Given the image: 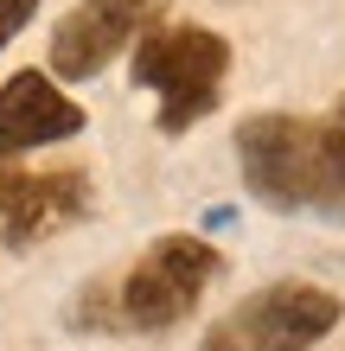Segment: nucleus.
I'll return each mask as SVG.
<instances>
[{
  "instance_id": "nucleus-3",
  "label": "nucleus",
  "mask_w": 345,
  "mask_h": 351,
  "mask_svg": "<svg viewBox=\"0 0 345 351\" xmlns=\"http://www.w3.org/2000/svg\"><path fill=\"white\" fill-rule=\"evenodd\" d=\"M217 268H224V256H217L205 237H186V230L160 237L154 250L109 287L115 332H167V326H179L198 300H205Z\"/></svg>"
},
{
  "instance_id": "nucleus-4",
  "label": "nucleus",
  "mask_w": 345,
  "mask_h": 351,
  "mask_svg": "<svg viewBox=\"0 0 345 351\" xmlns=\"http://www.w3.org/2000/svg\"><path fill=\"white\" fill-rule=\"evenodd\" d=\"M339 294L313 281H275L262 294L237 300L224 319L205 332L198 351H313L320 339L339 326Z\"/></svg>"
},
{
  "instance_id": "nucleus-6",
  "label": "nucleus",
  "mask_w": 345,
  "mask_h": 351,
  "mask_svg": "<svg viewBox=\"0 0 345 351\" xmlns=\"http://www.w3.org/2000/svg\"><path fill=\"white\" fill-rule=\"evenodd\" d=\"M90 211V173H19L0 167V237L13 250H32V243L58 237L64 223H77Z\"/></svg>"
},
{
  "instance_id": "nucleus-1",
  "label": "nucleus",
  "mask_w": 345,
  "mask_h": 351,
  "mask_svg": "<svg viewBox=\"0 0 345 351\" xmlns=\"http://www.w3.org/2000/svg\"><path fill=\"white\" fill-rule=\"evenodd\" d=\"M237 167L256 204L345 223V96L326 115H250L237 128Z\"/></svg>"
},
{
  "instance_id": "nucleus-8",
  "label": "nucleus",
  "mask_w": 345,
  "mask_h": 351,
  "mask_svg": "<svg viewBox=\"0 0 345 351\" xmlns=\"http://www.w3.org/2000/svg\"><path fill=\"white\" fill-rule=\"evenodd\" d=\"M32 13H38V0H0V51L19 38V26H26Z\"/></svg>"
},
{
  "instance_id": "nucleus-7",
  "label": "nucleus",
  "mask_w": 345,
  "mask_h": 351,
  "mask_svg": "<svg viewBox=\"0 0 345 351\" xmlns=\"http://www.w3.org/2000/svg\"><path fill=\"white\" fill-rule=\"evenodd\" d=\"M71 134H84V109L45 71H19V77L0 84V167H13L32 147L71 141Z\"/></svg>"
},
{
  "instance_id": "nucleus-5",
  "label": "nucleus",
  "mask_w": 345,
  "mask_h": 351,
  "mask_svg": "<svg viewBox=\"0 0 345 351\" xmlns=\"http://www.w3.org/2000/svg\"><path fill=\"white\" fill-rule=\"evenodd\" d=\"M173 0H77L51 32V77L58 84H84L103 64H115L147 26L167 19Z\"/></svg>"
},
{
  "instance_id": "nucleus-2",
  "label": "nucleus",
  "mask_w": 345,
  "mask_h": 351,
  "mask_svg": "<svg viewBox=\"0 0 345 351\" xmlns=\"http://www.w3.org/2000/svg\"><path fill=\"white\" fill-rule=\"evenodd\" d=\"M230 45L205 26H147L134 38V84L160 102V134H186L224 96Z\"/></svg>"
}]
</instances>
